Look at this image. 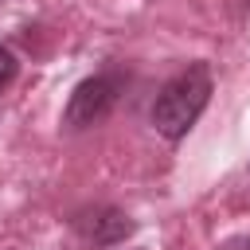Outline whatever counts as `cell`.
Wrapping results in <instances>:
<instances>
[{
	"mask_svg": "<svg viewBox=\"0 0 250 250\" xmlns=\"http://www.w3.org/2000/svg\"><path fill=\"white\" fill-rule=\"evenodd\" d=\"M70 227L82 242H94V246H117L133 234V219L121 207H109V203H94V207L74 211Z\"/></svg>",
	"mask_w": 250,
	"mask_h": 250,
	"instance_id": "obj_3",
	"label": "cell"
},
{
	"mask_svg": "<svg viewBox=\"0 0 250 250\" xmlns=\"http://www.w3.org/2000/svg\"><path fill=\"white\" fill-rule=\"evenodd\" d=\"M117 98H121V74L117 70H98V74L82 78L70 90V98L62 105V125L66 129H90V125L109 117Z\"/></svg>",
	"mask_w": 250,
	"mask_h": 250,
	"instance_id": "obj_2",
	"label": "cell"
},
{
	"mask_svg": "<svg viewBox=\"0 0 250 250\" xmlns=\"http://www.w3.org/2000/svg\"><path fill=\"white\" fill-rule=\"evenodd\" d=\"M207 102H211V66L207 62H188L184 70H176L160 86V94L148 109V121L164 141H184L188 129L207 109Z\"/></svg>",
	"mask_w": 250,
	"mask_h": 250,
	"instance_id": "obj_1",
	"label": "cell"
},
{
	"mask_svg": "<svg viewBox=\"0 0 250 250\" xmlns=\"http://www.w3.org/2000/svg\"><path fill=\"white\" fill-rule=\"evenodd\" d=\"M16 74H20V59L12 55V47L0 43V90H8L16 82Z\"/></svg>",
	"mask_w": 250,
	"mask_h": 250,
	"instance_id": "obj_4",
	"label": "cell"
}]
</instances>
